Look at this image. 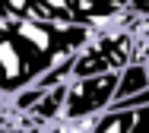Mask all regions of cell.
I'll return each instance as SVG.
<instances>
[{
    "label": "cell",
    "mask_w": 149,
    "mask_h": 133,
    "mask_svg": "<svg viewBox=\"0 0 149 133\" xmlns=\"http://www.w3.org/2000/svg\"><path fill=\"white\" fill-rule=\"evenodd\" d=\"M92 38V29L19 19L10 3H0V95L16 98L41 76L76 57Z\"/></svg>",
    "instance_id": "6da1fadb"
},
{
    "label": "cell",
    "mask_w": 149,
    "mask_h": 133,
    "mask_svg": "<svg viewBox=\"0 0 149 133\" xmlns=\"http://www.w3.org/2000/svg\"><path fill=\"white\" fill-rule=\"evenodd\" d=\"M120 73L89 76V79H73L67 86V105H63V121H95L118 98Z\"/></svg>",
    "instance_id": "7a4b0ae2"
},
{
    "label": "cell",
    "mask_w": 149,
    "mask_h": 133,
    "mask_svg": "<svg viewBox=\"0 0 149 133\" xmlns=\"http://www.w3.org/2000/svg\"><path fill=\"white\" fill-rule=\"evenodd\" d=\"M146 92H149V64L136 60V64H130L120 73L118 98L114 101H127V98H136V95H146Z\"/></svg>",
    "instance_id": "3957f363"
},
{
    "label": "cell",
    "mask_w": 149,
    "mask_h": 133,
    "mask_svg": "<svg viewBox=\"0 0 149 133\" xmlns=\"http://www.w3.org/2000/svg\"><path fill=\"white\" fill-rule=\"evenodd\" d=\"M130 133H149V108H140V111H133Z\"/></svg>",
    "instance_id": "277c9868"
},
{
    "label": "cell",
    "mask_w": 149,
    "mask_h": 133,
    "mask_svg": "<svg viewBox=\"0 0 149 133\" xmlns=\"http://www.w3.org/2000/svg\"><path fill=\"white\" fill-rule=\"evenodd\" d=\"M146 29H149V16L143 19V22H140V32H146Z\"/></svg>",
    "instance_id": "5b68a950"
}]
</instances>
